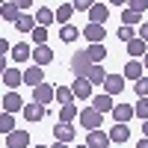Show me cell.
I'll return each instance as SVG.
<instances>
[{"label": "cell", "instance_id": "6da1fadb", "mask_svg": "<svg viewBox=\"0 0 148 148\" xmlns=\"http://www.w3.org/2000/svg\"><path fill=\"white\" fill-rule=\"evenodd\" d=\"M80 121H83V127L92 133V130H101V121H104V116L98 113L95 107H83V110H80Z\"/></svg>", "mask_w": 148, "mask_h": 148}, {"label": "cell", "instance_id": "7a4b0ae2", "mask_svg": "<svg viewBox=\"0 0 148 148\" xmlns=\"http://www.w3.org/2000/svg\"><path fill=\"white\" fill-rule=\"evenodd\" d=\"M71 71H74V80H77V77H89L92 62H89V56H86V51H80V53L71 56Z\"/></svg>", "mask_w": 148, "mask_h": 148}, {"label": "cell", "instance_id": "3957f363", "mask_svg": "<svg viewBox=\"0 0 148 148\" xmlns=\"http://www.w3.org/2000/svg\"><path fill=\"white\" fill-rule=\"evenodd\" d=\"M33 101L42 104V107H47L51 101H56V89H53V86H47V83L36 86V89H33Z\"/></svg>", "mask_w": 148, "mask_h": 148}, {"label": "cell", "instance_id": "277c9868", "mask_svg": "<svg viewBox=\"0 0 148 148\" xmlns=\"http://www.w3.org/2000/svg\"><path fill=\"white\" fill-rule=\"evenodd\" d=\"M71 92H74V98H80V101H89L92 98V83H89V77H77L71 83Z\"/></svg>", "mask_w": 148, "mask_h": 148}, {"label": "cell", "instance_id": "5b68a950", "mask_svg": "<svg viewBox=\"0 0 148 148\" xmlns=\"http://www.w3.org/2000/svg\"><path fill=\"white\" fill-rule=\"evenodd\" d=\"M136 116V110H133L130 104H116V110H113V119H116V125H127V121Z\"/></svg>", "mask_w": 148, "mask_h": 148}, {"label": "cell", "instance_id": "8992f818", "mask_svg": "<svg viewBox=\"0 0 148 148\" xmlns=\"http://www.w3.org/2000/svg\"><path fill=\"white\" fill-rule=\"evenodd\" d=\"M121 89H125V74H107L104 92H107V95H119Z\"/></svg>", "mask_w": 148, "mask_h": 148}, {"label": "cell", "instance_id": "52a82bcc", "mask_svg": "<svg viewBox=\"0 0 148 148\" xmlns=\"http://www.w3.org/2000/svg\"><path fill=\"white\" fill-rule=\"evenodd\" d=\"M92 107H95L101 116H104V113H113V110H116L113 95H107V92H104V95H95V98H92Z\"/></svg>", "mask_w": 148, "mask_h": 148}, {"label": "cell", "instance_id": "ba28073f", "mask_svg": "<svg viewBox=\"0 0 148 148\" xmlns=\"http://www.w3.org/2000/svg\"><path fill=\"white\" fill-rule=\"evenodd\" d=\"M21 107H24V101H21L18 92H6V95H3V113H12V116H15Z\"/></svg>", "mask_w": 148, "mask_h": 148}, {"label": "cell", "instance_id": "9c48e42d", "mask_svg": "<svg viewBox=\"0 0 148 148\" xmlns=\"http://www.w3.org/2000/svg\"><path fill=\"white\" fill-rule=\"evenodd\" d=\"M3 83L9 86V92H15L18 86L24 83V71H18V68H6V71H3Z\"/></svg>", "mask_w": 148, "mask_h": 148}, {"label": "cell", "instance_id": "30bf717a", "mask_svg": "<svg viewBox=\"0 0 148 148\" xmlns=\"http://www.w3.org/2000/svg\"><path fill=\"white\" fill-rule=\"evenodd\" d=\"M30 145V133L27 130H15L6 136V148H27Z\"/></svg>", "mask_w": 148, "mask_h": 148}, {"label": "cell", "instance_id": "8fae6325", "mask_svg": "<svg viewBox=\"0 0 148 148\" xmlns=\"http://www.w3.org/2000/svg\"><path fill=\"white\" fill-rule=\"evenodd\" d=\"M110 142L113 139H110V133H104V130H92L89 136H86V145L89 148H107Z\"/></svg>", "mask_w": 148, "mask_h": 148}, {"label": "cell", "instance_id": "7c38bea8", "mask_svg": "<svg viewBox=\"0 0 148 148\" xmlns=\"http://www.w3.org/2000/svg\"><path fill=\"white\" fill-rule=\"evenodd\" d=\"M51 59H53V51H51L47 45H42V47H36V51H33V65L45 68L47 62H51Z\"/></svg>", "mask_w": 148, "mask_h": 148}, {"label": "cell", "instance_id": "4fadbf2b", "mask_svg": "<svg viewBox=\"0 0 148 148\" xmlns=\"http://www.w3.org/2000/svg\"><path fill=\"white\" fill-rule=\"evenodd\" d=\"M83 36L89 39V45H101V42H104V36H107V30L101 27V24H89V27L83 30Z\"/></svg>", "mask_w": 148, "mask_h": 148}, {"label": "cell", "instance_id": "5bb4252c", "mask_svg": "<svg viewBox=\"0 0 148 148\" xmlns=\"http://www.w3.org/2000/svg\"><path fill=\"white\" fill-rule=\"evenodd\" d=\"M24 83H30L33 89H36V86H42V83H45V71H42L39 65H30L27 71H24Z\"/></svg>", "mask_w": 148, "mask_h": 148}, {"label": "cell", "instance_id": "9a60e30c", "mask_svg": "<svg viewBox=\"0 0 148 148\" xmlns=\"http://www.w3.org/2000/svg\"><path fill=\"white\" fill-rule=\"evenodd\" d=\"M142 62H139V59H127V65H125V80H133V83H136V80H142Z\"/></svg>", "mask_w": 148, "mask_h": 148}, {"label": "cell", "instance_id": "2e32d148", "mask_svg": "<svg viewBox=\"0 0 148 148\" xmlns=\"http://www.w3.org/2000/svg\"><path fill=\"white\" fill-rule=\"evenodd\" d=\"M45 113H47V107L36 104V101L24 107V119H27V121H42V119H45Z\"/></svg>", "mask_w": 148, "mask_h": 148}, {"label": "cell", "instance_id": "e0dca14e", "mask_svg": "<svg viewBox=\"0 0 148 148\" xmlns=\"http://www.w3.org/2000/svg\"><path fill=\"white\" fill-rule=\"evenodd\" d=\"M53 139H56V142H62V145H68V142L74 139V127H71V125H62V121H59V125L53 127Z\"/></svg>", "mask_w": 148, "mask_h": 148}, {"label": "cell", "instance_id": "ac0fdd59", "mask_svg": "<svg viewBox=\"0 0 148 148\" xmlns=\"http://www.w3.org/2000/svg\"><path fill=\"white\" fill-rule=\"evenodd\" d=\"M12 59H15V62H27V59H33V47L27 42L15 45V47H12Z\"/></svg>", "mask_w": 148, "mask_h": 148}, {"label": "cell", "instance_id": "d6986e66", "mask_svg": "<svg viewBox=\"0 0 148 148\" xmlns=\"http://www.w3.org/2000/svg\"><path fill=\"white\" fill-rule=\"evenodd\" d=\"M89 18H92V24H101V27H104V21L110 18L107 3H95V6H92V12H89Z\"/></svg>", "mask_w": 148, "mask_h": 148}, {"label": "cell", "instance_id": "ffe728a7", "mask_svg": "<svg viewBox=\"0 0 148 148\" xmlns=\"http://www.w3.org/2000/svg\"><path fill=\"white\" fill-rule=\"evenodd\" d=\"M127 53H130L133 59H139V56L145 59V53H148V42H142L139 36H136V39H133V42L127 45Z\"/></svg>", "mask_w": 148, "mask_h": 148}, {"label": "cell", "instance_id": "44dd1931", "mask_svg": "<svg viewBox=\"0 0 148 148\" xmlns=\"http://www.w3.org/2000/svg\"><path fill=\"white\" fill-rule=\"evenodd\" d=\"M53 21H56V12L53 9H47V6L36 9V24H39V27H47V24H53Z\"/></svg>", "mask_w": 148, "mask_h": 148}, {"label": "cell", "instance_id": "7402d4cb", "mask_svg": "<svg viewBox=\"0 0 148 148\" xmlns=\"http://www.w3.org/2000/svg\"><path fill=\"white\" fill-rule=\"evenodd\" d=\"M110 139L113 142H127L130 139V127L127 125H113L110 127Z\"/></svg>", "mask_w": 148, "mask_h": 148}, {"label": "cell", "instance_id": "603a6c76", "mask_svg": "<svg viewBox=\"0 0 148 148\" xmlns=\"http://www.w3.org/2000/svg\"><path fill=\"white\" fill-rule=\"evenodd\" d=\"M74 119H80V110L74 107V104H68V107H59V121H62V125H71Z\"/></svg>", "mask_w": 148, "mask_h": 148}, {"label": "cell", "instance_id": "cb8c5ba5", "mask_svg": "<svg viewBox=\"0 0 148 148\" xmlns=\"http://www.w3.org/2000/svg\"><path fill=\"white\" fill-rule=\"evenodd\" d=\"M86 56H89V62H92V65H98L101 59H107V47H104V45H89Z\"/></svg>", "mask_w": 148, "mask_h": 148}, {"label": "cell", "instance_id": "d4e9b609", "mask_svg": "<svg viewBox=\"0 0 148 148\" xmlns=\"http://www.w3.org/2000/svg\"><path fill=\"white\" fill-rule=\"evenodd\" d=\"M18 9H21L18 3H3L0 15H3V21H15V24H18V18H21V12H18Z\"/></svg>", "mask_w": 148, "mask_h": 148}, {"label": "cell", "instance_id": "484cf974", "mask_svg": "<svg viewBox=\"0 0 148 148\" xmlns=\"http://www.w3.org/2000/svg\"><path fill=\"white\" fill-rule=\"evenodd\" d=\"M15 27H18V33H30V36H33V30H36V15H21Z\"/></svg>", "mask_w": 148, "mask_h": 148}, {"label": "cell", "instance_id": "4316f807", "mask_svg": "<svg viewBox=\"0 0 148 148\" xmlns=\"http://www.w3.org/2000/svg\"><path fill=\"white\" fill-rule=\"evenodd\" d=\"M18 127H15V119H12V113H3L0 116V133L3 136H9V133H15Z\"/></svg>", "mask_w": 148, "mask_h": 148}, {"label": "cell", "instance_id": "83f0119b", "mask_svg": "<svg viewBox=\"0 0 148 148\" xmlns=\"http://www.w3.org/2000/svg\"><path fill=\"white\" fill-rule=\"evenodd\" d=\"M71 15H74V3H62V6L56 9V21L62 24V27H68V18Z\"/></svg>", "mask_w": 148, "mask_h": 148}, {"label": "cell", "instance_id": "f1b7e54d", "mask_svg": "<svg viewBox=\"0 0 148 148\" xmlns=\"http://www.w3.org/2000/svg\"><path fill=\"white\" fill-rule=\"evenodd\" d=\"M56 101H59V107H68V104L74 101V92H71V86H59V89H56Z\"/></svg>", "mask_w": 148, "mask_h": 148}, {"label": "cell", "instance_id": "f546056e", "mask_svg": "<svg viewBox=\"0 0 148 148\" xmlns=\"http://www.w3.org/2000/svg\"><path fill=\"white\" fill-rule=\"evenodd\" d=\"M89 83H107V71L101 68V65H92V71H89Z\"/></svg>", "mask_w": 148, "mask_h": 148}, {"label": "cell", "instance_id": "4dcf8cb0", "mask_svg": "<svg viewBox=\"0 0 148 148\" xmlns=\"http://www.w3.org/2000/svg\"><path fill=\"white\" fill-rule=\"evenodd\" d=\"M139 18H142V15H136V12H130V9L125 6V12H121V27H133V24H139Z\"/></svg>", "mask_w": 148, "mask_h": 148}, {"label": "cell", "instance_id": "1f68e13d", "mask_svg": "<svg viewBox=\"0 0 148 148\" xmlns=\"http://www.w3.org/2000/svg\"><path fill=\"white\" fill-rule=\"evenodd\" d=\"M33 42H36V47L47 45V27H36L33 30Z\"/></svg>", "mask_w": 148, "mask_h": 148}, {"label": "cell", "instance_id": "d6a6232c", "mask_svg": "<svg viewBox=\"0 0 148 148\" xmlns=\"http://www.w3.org/2000/svg\"><path fill=\"white\" fill-rule=\"evenodd\" d=\"M59 36H62V42H74V39L80 36V30H77V27H71V24H68V27H62V30H59Z\"/></svg>", "mask_w": 148, "mask_h": 148}, {"label": "cell", "instance_id": "836d02e7", "mask_svg": "<svg viewBox=\"0 0 148 148\" xmlns=\"http://www.w3.org/2000/svg\"><path fill=\"white\" fill-rule=\"evenodd\" d=\"M116 36H119V39H121V42H125V45H130L133 39H136V33H133L130 27H119V33H116Z\"/></svg>", "mask_w": 148, "mask_h": 148}, {"label": "cell", "instance_id": "e575fe53", "mask_svg": "<svg viewBox=\"0 0 148 148\" xmlns=\"http://www.w3.org/2000/svg\"><path fill=\"white\" fill-rule=\"evenodd\" d=\"M133 110H136V116H139L142 121H148V98H139V104L133 107Z\"/></svg>", "mask_w": 148, "mask_h": 148}, {"label": "cell", "instance_id": "d590c367", "mask_svg": "<svg viewBox=\"0 0 148 148\" xmlns=\"http://www.w3.org/2000/svg\"><path fill=\"white\" fill-rule=\"evenodd\" d=\"M133 89H136V95H139V98H148V77L136 80V83H133Z\"/></svg>", "mask_w": 148, "mask_h": 148}, {"label": "cell", "instance_id": "8d00e7d4", "mask_svg": "<svg viewBox=\"0 0 148 148\" xmlns=\"http://www.w3.org/2000/svg\"><path fill=\"white\" fill-rule=\"evenodd\" d=\"M130 12H136V15H142V12L148 9V0H133V3H127Z\"/></svg>", "mask_w": 148, "mask_h": 148}, {"label": "cell", "instance_id": "74e56055", "mask_svg": "<svg viewBox=\"0 0 148 148\" xmlns=\"http://www.w3.org/2000/svg\"><path fill=\"white\" fill-rule=\"evenodd\" d=\"M92 0H77V3H74V12H92Z\"/></svg>", "mask_w": 148, "mask_h": 148}, {"label": "cell", "instance_id": "f35d334b", "mask_svg": "<svg viewBox=\"0 0 148 148\" xmlns=\"http://www.w3.org/2000/svg\"><path fill=\"white\" fill-rule=\"evenodd\" d=\"M139 39H142V42H148V21L139 27Z\"/></svg>", "mask_w": 148, "mask_h": 148}, {"label": "cell", "instance_id": "ab89813d", "mask_svg": "<svg viewBox=\"0 0 148 148\" xmlns=\"http://www.w3.org/2000/svg\"><path fill=\"white\" fill-rule=\"evenodd\" d=\"M0 53H3V56L9 53V42H6V39H0Z\"/></svg>", "mask_w": 148, "mask_h": 148}, {"label": "cell", "instance_id": "60d3db41", "mask_svg": "<svg viewBox=\"0 0 148 148\" xmlns=\"http://www.w3.org/2000/svg\"><path fill=\"white\" fill-rule=\"evenodd\" d=\"M136 148H148V139H139V142H136Z\"/></svg>", "mask_w": 148, "mask_h": 148}, {"label": "cell", "instance_id": "b9f144b4", "mask_svg": "<svg viewBox=\"0 0 148 148\" xmlns=\"http://www.w3.org/2000/svg\"><path fill=\"white\" fill-rule=\"evenodd\" d=\"M142 133H145V139H148V121H142Z\"/></svg>", "mask_w": 148, "mask_h": 148}, {"label": "cell", "instance_id": "7bdbcfd3", "mask_svg": "<svg viewBox=\"0 0 148 148\" xmlns=\"http://www.w3.org/2000/svg\"><path fill=\"white\" fill-rule=\"evenodd\" d=\"M51 148H68V145H62V142H53V145H51Z\"/></svg>", "mask_w": 148, "mask_h": 148}, {"label": "cell", "instance_id": "ee69618b", "mask_svg": "<svg viewBox=\"0 0 148 148\" xmlns=\"http://www.w3.org/2000/svg\"><path fill=\"white\" fill-rule=\"evenodd\" d=\"M142 65H145V68H148V53H145V59H142Z\"/></svg>", "mask_w": 148, "mask_h": 148}, {"label": "cell", "instance_id": "f6af8a7d", "mask_svg": "<svg viewBox=\"0 0 148 148\" xmlns=\"http://www.w3.org/2000/svg\"><path fill=\"white\" fill-rule=\"evenodd\" d=\"M77 148H89V145H77Z\"/></svg>", "mask_w": 148, "mask_h": 148}, {"label": "cell", "instance_id": "bcb514c9", "mask_svg": "<svg viewBox=\"0 0 148 148\" xmlns=\"http://www.w3.org/2000/svg\"><path fill=\"white\" fill-rule=\"evenodd\" d=\"M36 148H47V145H36Z\"/></svg>", "mask_w": 148, "mask_h": 148}]
</instances>
